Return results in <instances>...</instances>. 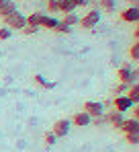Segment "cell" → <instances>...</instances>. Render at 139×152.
I'll return each mask as SVG.
<instances>
[{"label": "cell", "mask_w": 139, "mask_h": 152, "mask_svg": "<svg viewBox=\"0 0 139 152\" xmlns=\"http://www.w3.org/2000/svg\"><path fill=\"white\" fill-rule=\"evenodd\" d=\"M2 19H4V27H8L10 31H21L27 25V17H25L21 10H12L10 15L2 17Z\"/></svg>", "instance_id": "6da1fadb"}, {"label": "cell", "mask_w": 139, "mask_h": 152, "mask_svg": "<svg viewBox=\"0 0 139 152\" xmlns=\"http://www.w3.org/2000/svg\"><path fill=\"white\" fill-rule=\"evenodd\" d=\"M137 76H139V72H137V70H131L129 64L121 66L119 72H117L119 82H123V84H137Z\"/></svg>", "instance_id": "7a4b0ae2"}, {"label": "cell", "mask_w": 139, "mask_h": 152, "mask_svg": "<svg viewBox=\"0 0 139 152\" xmlns=\"http://www.w3.org/2000/svg\"><path fill=\"white\" fill-rule=\"evenodd\" d=\"M78 25L82 27V29H94V27H98L100 25V12H98V8L88 10V12L78 21Z\"/></svg>", "instance_id": "3957f363"}, {"label": "cell", "mask_w": 139, "mask_h": 152, "mask_svg": "<svg viewBox=\"0 0 139 152\" xmlns=\"http://www.w3.org/2000/svg\"><path fill=\"white\" fill-rule=\"evenodd\" d=\"M70 127H72L70 119H57V121L53 124V127H51V132H53L55 138H66L70 134Z\"/></svg>", "instance_id": "277c9868"}, {"label": "cell", "mask_w": 139, "mask_h": 152, "mask_svg": "<svg viewBox=\"0 0 139 152\" xmlns=\"http://www.w3.org/2000/svg\"><path fill=\"white\" fill-rule=\"evenodd\" d=\"M121 21H123V23L135 25V23L139 21V8L137 6H127L125 10H121Z\"/></svg>", "instance_id": "5b68a950"}, {"label": "cell", "mask_w": 139, "mask_h": 152, "mask_svg": "<svg viewBox=\"0 0 139 152\" xmlns=\"http://www.w3.org/2000/svg\"><path fill=\"white\" fill-rule=\"evenodd\" d=\"M90 121H92V117H90L86 111H78V113L70 119V124L76 126V127H86V126H90Z\"/></svg>", "instance_id": "8992f818"}, {"label": "cell", "mask_w": 139, "mask_h": 152, "mask_svg": "<svg viewBox=\"0 0 139 152\" xmlns=\"http://www.w3.org/2000/svg\"><path fill=\"white\" fill-rule=\"evenodd\" d=\"M84 111L90 115V117H96V115H102L104 113V105L98 101H86L84 103Z\"/></svg>", "instance_id": "52a82bcc"}, {"label": "cell", "mask_w": 139, "mask_h": 152, "mask_svg": "<svg viewBox=\"0 0 139 152\" xmlns=\"http://www.w3.org/2000/svg\"><path fill=\"white\" fill-rule=\"evenodd\" d=\"M104 117H106V126H111V127H121V124H123V113H119V111H115V109H111L109 113H104Z\"/></svg>", "instance_id": "ba28073f"}, {"label": "cell", "mask_w": 139, "mask_h": 152, "mask_svg": "<svg viewBox=\"0 0 139 152\" xmlns=\"http://www.w3.org/2000/svg\"><path fill=\"white\" fill-rule=\"evenodd\" d=\"M113 107H115V111H119V113H125V111H129L133 107V103L129 101L125 95H119V97H115V101H113Z\"/></svg>", "instance_id": "9c48e42d"}, {"label": "cell", "mask_w": 139, "mask_h": 152, "mask_svg": "<svg viewBox=\"0 0 139 152\" xmlns=\"http://www.w3.org/2000/svg\"><path fill=\"white\" fill-rule=\"evenodd\" d=\"M119 129H123L125 134H139V119H123V124Z\"/></svg>", "instance_id": "30bf717a"}, {"label": "cell", "mask_w": 139, "mask_h": 152, "mask_svg": "<svg viewBox=\"0 0 139 152\" xmlns=\"http://www.w3.org/2000/svg\"><path fill=\"white\" fill-rule=\"evenodd\" d=\"M78 8V0H57V12H74Z\"/></svg>", "instance_id": "8fae6325"}, {"label": "cell", "mask_w": 139, "mask_h": 152, "mask_svg": "<svg viewBox=\"0 0 139 152\" xmlns=\"http://www.w3.org/2000/svg\"><path fill=\"white\" fill-rule=\"evenodd\" d=\"M94 6L104 10V12H115L117 10V0H94Z\"/></svg>", "instance_id": "7c38bea8"}, {"label": "cell", "mask_w": 139, "mask_h": 152, "mask_svg": "<svg viewBox=\"0 0 139 152\" xmlns=\"http://www.w3.org/2000/svg\"><path fill=\"white\" fill-rule=\"evenodd\" d=\"M12 10H17V4H14V0H0V17H6V15H10Z\"/></svg>", "instance_id": "4fadbf2b"}, {"label": "cell", "mask_w": 139, "mask_h": 152, "mask_svg": "<svg viewBox=\"0 0 139 152\" xmlns=\"http://www.w3.org/2000/svg\"><path fill=\"white\" fill-rule=\"evenodd\" d=\"M125 97L133 103V105H137V101H139V86H137V84H129V88H127Z\"/></svg>", "instance_id": "5bb4252c"}, {"label": "cell", "mask_w": 139, "mask_h": 152, "mask_svg": "<svg viewBox=\"0 0 139 152\" xmlns=\"http://www.w3.org/2000/svg\"><path fill=\"white\" fill-rule=\"evenodd\" d=\"M43 15L45 12H31L29 17H27V25H35V27H41V21H43Z\"/></svg>", "instance_id": "9a60e30c"}, {"label": "cell", "mask_w": 139, "mask_h": 152, "mask_svg": "<svg viewBox=\"0 0 139 152\" xmlns=\"http://www.w3.org/2000/svg\"><path fill=\"white\" fill-rule=\"evenodd\" d=\"M57 21H59V19H55L53 15H43L41 27H43V29H51V31H53V29H55V25H57Z\"/></svg>", "instance_id": "2e32d148"}, {"label": "cell", "mask_w": 139, "mask_h": 152, "mask_svg": "<svg viewBox=\"0 0 139 152\" xmlns=\"http://www.w3.org/2000/svg\"><path fill=\"white\" fill-rule=\"evenodd\" d=\"M33 80H35L39 86H43V88H55V82H51V80L43 78L41 74H35V76H33Z\"/></svg>", "instance_id": "e0dca14e"}, {"label": "cell", "mask_w": 139, "mask_h": 152, "mask_svg": "<svg viewBox=\"0 0 139 152\" xmlns=\"http://www.w3.org/2000/svg\"><path fill=\"white\" fill-rule=\"evenodd\" d=\"M78 21H80V17H78L76 12H66V15H64V23H66L68 27L78 25Z\"/></svg>", "instance_id": "ac0fdd59"}, {"label": "cell", "mask_w": 139, "mask_h": 152, "mask_svg": "<svg viewBox=\"0 0 139 152\" xmlns=\"http://www.w3.org/2000/svg\"><path fill=\"white\" fill-rule=\"evenodd\" d=\"M129 58H131L133 62L139 60V41H133V43H131V48H129Z\"/></svg>", "instance_id": "d6986e66"}, {"label": "cell", "mask_w": 139, "mask_h": 152, "mask_svg": "<svg viewBox=\"0 0 139 152\" xmlns=\"http://www.w3.org/2000/svg\"><path fill=\"white\" fill-rule=\"evenodd\" d=\"M90 126H96V127H100V126H106V117H104V113H102V115H96V117H92Z\"/></svg>", "instance_id": "ffe728a7"}, {"label": "cell", "mask_w": 139, "mask_h": 152, "mask_svg": "<svg viewBox=\"0 0 139 152\" xmlns=\"http://www.w3.org/2000/svg\"><path fill=\"white\" fill-rule=\"evenodd\" d=\"M45 10H49V15L57 12V0H45Z\"/></svg>", "instance_id": "44dd1931"}, {"label": "cell", "mask_w": 139, "mask_h": 152, "mask_svg": "<svg viewBox=\"0 0 139 152\" xmlns=\"http://www.w3.org/2000/svg\"><path fill=\"white\" fill-rule=\"evenodd\" d=\"M55 136H53V132H45V136H43V142H45V146H53L55 144Z\"/></svg>", "instance_id": "7402d4cb"}, {"label": "cell", "mask_w": 139, "mask_h": 152, "mask_svg": "<svg viewBox=\"0 0 139 152\" xmlns=\"http://www.w3.org/2000/svg\"><path fill=\"white\" fill-rule=\"evenodd\" d=\"M53 31H57V33H70V31H72V27H68L64 21H57V25H55Z\"/></svg>", "instance_id": "603a6c76"}, {"label": "cell", "mask_w": 139, "mask_h": 152, "mask_svg": "<svg viewBox=\"0 0 139 152\" xmlns=\"http://www.w3.org/2000/svg\"><path fill=\"white\" fill-rule=\"evenodd\" d=\"M127 88H129V84L119 82V84L115 86V91H113V93H115V97H119V95H125V93H127Z\"/></svg>", "instance_id": "cb8c5ba5"}, {"label": "cell", "mask_w": 139, "mask_h": 152, "mask_svg": "<svg viewBox=\"0 0 139 152\" xmlns=\"http://www.w3.org/2000/svg\"><path fill=\"white\" fill-rule=\"evenodd\" d=\"M125 140H127L131 146H137L139 144V134H125Z\"/></svg>", "instance_id": "d4e9b609"}, {"label": "cell", "mask_w": 139, "mask_h": 152, "mask_svg": "<svg viewBox=\"0 0 139 152\" xmlns=\"http://www.w3.org/2000/svg\"><path fill=\"white\" fill-rule=\"evenodd\" d=\"M39 29H41V27H35V25H25L23 29H21V31H23L25 35H35V33H37Z\"/></svg>", "instance_id": "484cf974"}, {"label": "cell", "mask_w": 139, "mask_h": 152, "mask_svg": "<svg viewBox=\"0 0 139 152\" xmlns=\"http://www.w3.org/2000/svg\"><path fill=\"white\" fill-rule=\"evenodd\" d=\"M12 37V31L8 27H0V39H10Z\"/></svg>", "instance_id": "4316f807"}, {"label": "cell", "mask_w": 139, "mask_h": 152, "mask_svg": "<svg viewBox=\"0 0 139 152\" xmlns=\"http://www.w3.org/2000/svg\"><path fill=\"white\" fill-rule=\"evenodd\" d=\"M88 4H90V0H78V8L80 6H88Z\"/></svg>", "instance_id": "83f0119b"}, {"label": "cell", "mask_w": 139, "mask_h": 152, "mask_svg": "<svg viewBox=\"0 0 139 152\" xmlns=\"http://www.w3.org/2000/svg\"><path fill=\"white\" fill-rule=\"evenodd\" d=\"M127 2V6H137V0H125Z\"/></svg>", "instance_id": "f1b7e54d"}]
</instances>
